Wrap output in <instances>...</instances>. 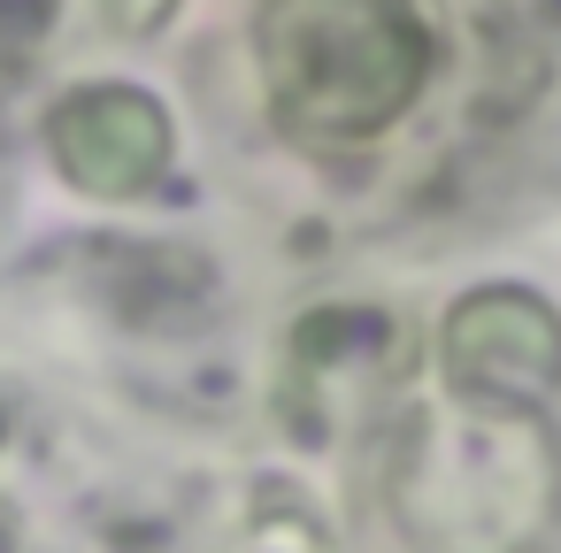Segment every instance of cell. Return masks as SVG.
I'll use <instances>...</instances> for the list:
<instances>
[{
    "label": "cell",
    "instance_id": "cell-1",
    "mask_svg": "<svg viewBox=\"0 0 561 553\" xmlns=\"http://www.w3.org/2000/svg\"><path fill=\"white\" fill-rule=\"evenodd\" d=\"M438 70L423 0H262L254 78L270 124L308 147L385 139Z\"/></svg>",
    "mask_w": 561,
    "mask_h": 553
},
{
    "label": "cell",
    "instance_id": "cell-2",
    "mask_svg": "<svg viewBox=\"0 0 561 553\" xmlns=\"http://www.w3.org/2000/svg\"><path fill=\"white\" fill-rule=\"evenodd\" d=\"M446 384L484 415H538L561 392V315L530 285H477L438 323Z\"/></svg>",
    "mask_w": 561,
    "mask_h": 553
},
{
    "label": "cell",
    "instance_id": "cell-3",
    "mask_svg": "<svg viewBox=\"0 0 561 553\" xmlns=\"http://www.w3.org/2000/svg\"><path fill=\"white\" fill-rule=\"evenodd\" d=\"M47 162L85 200H147L178 162V124L147 85L93 78L47 108Z\"/></svg>",
    "mask_w": 561,
    "mask_h": 553
},
{
    "label": "cell",
    "instance_id": "cell-4",
    "mask_svg": "<svg viewBox=\"0 0 561 553\" xmlns=\"http://www.w3.org/2000/svg\"><path fill=\"white\" fill-rule=\"evenodd\" d=\"M101 16H108L124 39H154V32L178 16V0H101Z\"/></svg>",
    "mask_w": 561,
    "mask_h": 553
},
{
    "label": "cell",
    "instance_id": "cell-5",
    "mask_svg": "<svg viewBox=\"0 0 561 553\" xmlns=\"http://www.w3.org/2000/svg\"><path fill=\"white\" fill-rule=\"evenodd\" d=\"M9 538H16V530H9V522H0V545H9Z\"/></svg>",
    "mask_w": 561,
    "mask_h": 553
}]
</instances>
